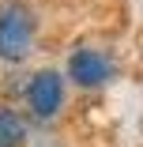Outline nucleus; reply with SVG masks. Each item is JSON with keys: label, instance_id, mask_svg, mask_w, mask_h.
<instances>
[{"label": "nucleus", "instance_id": "obj_3", "mask_svg": "<svg viewBox=\"0 0 143 147\" xmlns=\"http://www.w3.org/2000/svg\"><path fill=\"white\" fill-rule=\"evenodd\" d=\"M68 76L79 83V87H87V91H94V87L109 83L113 76H117V68H113V61L102 53V49H75L68 57Z\"/></svg>", "mask_w": 143, "mask_h": 147}, {"label": "nucleus", "instance_id": "obj_4", "mask_svg": "<svg viewBox=\"0 0 143 147\" xmlns=\"http://www.w3.org/2000/svg\"><path fill=\"white\" fill-rule=\"evenodd\" d=\"M26 143V125L11 106H0V147H23Z\"/></svg>", "mask_w": 143, "mask_h": 147}, {"label": "nucleus", "instance_id": "obj_2", "mask_svg": "<svg viewBox=\"0 0 143 147\" xmlns=\"http://www.w3.org/2000/svg\"><path fill=\"white\" fill-rule=\"evenodd\" d=\"M26 106H30V113L38 121H53L64 109V76L53 68L34 72L30 83H26Z\"/></svg>", "mask_w": 143, "mask_h": 147}, {"label": "nucleus", "instance_id": "obj_1", "mask_svg": "<svg viewBox=\"0 0 143 147\" xmlns=\"http://www.w3.org/2000/svg\"><path fill=\"white\" fill-rule=\"evenodd\" d=\"M34 34H38V19L30 11V4L23 0H0V61H26V53L34 49Z\"/></svg>", "mask_w": 143, "mask_h": 147}]
</instances>
